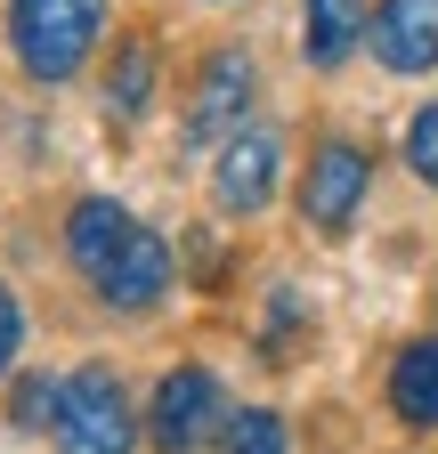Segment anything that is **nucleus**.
<instances>
[{
    "label": "nucleus",
    "instance_id": "f257e3e1",
    "mask_svg": "<svg viewBox=\"0 0 438 454\" xmlns=\"http://www.w3.org/2000/svg\"><path fill=\"white\" fill-rule=\"evenodd\" d=\"M106 33V0H9V49L33 82H74Z\"/></svg>",
    "mask_w": 438,
    "mask_h": 454
},
{
    "label": "nucleus",
    "instance_id": "f03ea898",
    "mask_svg": "<svg viewBox=\"0 0 438 454\" xmlns=\"http://www.w3.org/2000/svg\"><path fill=\"white\" fill-rule=\"evenodd\" d=\"M58 454H138L130 389L106 365L66 373V389H58Z\"/></svg>",
    "mask_w": 438,
    "mask_h": 454
},
{
    "label": "nucleus",
    "instance_id": "7ed1b4c3",
    "mask_svg": "<svg viewBox=\"0 0 438 454\" xmlns=\"http://www.w3.org/2000/svg\"><path fill=\"white\" fill-rule=\"evenodd\" d=\"M146 422H154V446L162 454H203L219 430H228V389H219L211 365H171V373L154 381Z\"/></svg>",
    "mask_w": 438,
    "mask_h": 454
},
{
    "label": "nucleus",
    "instance_id": "20e7f679",
    "mask_svg": "<svg viewBox=\"0 0 438 454\" xmlns=\"http://www.w3.org/2000/svg\"><path fill=\"white\" fill-rule=\"evenodd\" d=\"M277 179H285V130H277V122H244V130L219 138V162H211V195H219V211H236V219L268 211Z\"/></svg>",
    "mask_w": 438,
    "mask_h": 454
},
{
    "label": "nucleus",
    "instance_id": "39448f33",
    "mask_svg": "<svg viewBox=\"0 0 438 454\" xmlns=\"http://www.w3.org/2000/svg\"><path fill=\"white\" fill-rule=\"evenodd\" d=\"M365 187H373V162L357 138H317L309 154V179H301V219L317 236H341V227L365 211Z\"/></svg>",
    "mask_w": 438,
    "mask_h": 454
},
{
    "label": "nucleus",
    "instance_id": "423d86ee",
    "mask_svg": "<svg viewBox=\"0 0 438 454\" xmlns=\"http://www.w3.org/2000/svg\"><path fill=\"white\" fill-rule=\"evenodd\" d=\"M252 98H260V74H252V57H244V49L203 57V74H195V106H187V146H211V138L244 130Z\"/></svg>",
    "mask_w": 438,
    "mask_h": 454
},
{
    "label": "nucleus",
    "instance_id": "0eeeda50",
    "mask_svg": "<svg viewBox=\"0 0 438 454\" xmlns=\"http://www.w3.org/2000/svg\"><path fill=\"white\" fill-rule=\"evenodd\" d=\"M90 284H98V301H106V309L146 317V309H162V293H171V244H162L154 227H130V236H122V252L106 260Z\"/></svg>",
    "mask_w": 438,
    "mask_h": 454
},
{
    "label": "nucleus",
    "instance_id": "6e6552de",
    "mask_svg": "<svg viewBox=\"0 0 438 454\" xmlns=\"http://www.w3.org/2000/svg\"><path fill=\"white\" fill-rule=\"evenodd\" d=\"M365 49L390 74H430L438 66V0H381L365 17Z\"/></svg>",
    "mask_w": 438,
    "mask_h": 454
},
{
    "label": "nucleus",
    "instance_id": "1a4fd4ad",
    "mask_svg": "<svg viewBox=\"0 0 438 454\" xmlns=\"http://www.w3.org/2000/svg\"><path fill=\"white\" fill-rule=\"evenodd\" d=\"M301 49L317 74L349 66V49H365V0H301Z\"/></svg>",
    "mask_w": 438,
    "mask_h": 454
},
{
    "label": "nucleus",
    "instance_id": "9d476101",
    "mask_svg": "<svg viewBox=\"0 0 438 454\" xmlns=\"http://www.w3.org/2000/svg\"><path fill=\"white\" fill-rule=\"evenodd\" d=\"M130 227H138V219H130L114 195H82V203H74V219H66V260H74L82 276H98L106 260L122 252V236H130Z\"/></svg>",
    "mask_w": 438,
    "mask_h": 454
},
{
    "label": "nucleus",
    "instance_id": "9b49d317",
    "mask_svg": "<svg viewBox=\"0 0 438 454\" xmlns=\"http://www.w3.org/2000/svg\"><path fill=\"white\" fill-rule=\"evenodd\" d=\"M390 414L406 430H438V333L398 349V365H390Z\"/></svg>",
    "mask_w": 438,
    "mask_h": 454
},
{
    "label": "nucleus",
    "instance_id": "f8f14e48",
    "mask_svg": "<svg viewBox=\"0 0 438 454\" xmlns=\"http://www.w3.org/2000/svg\"><path fill=\"white\" fill-rule=\"evenodd\" d=\"M154 74H162L154 41H122L114 66H106V114H114V122H138V114L154 106Z\"/></svg>",
    "mask_w": 438,
    "mask_h": 454
},
{
    "label": "nucleus",
    "instance_id": "ddd939ff",
    "mask_svg": "<svg viewBox=\"0 0 438 454\" xmlns=\"http://www.w3.org/2000/svg\"><path fill=\"white\" fill-rule=\"evenodd\" d=\"M285 446H293V430L268 406H244V414H228V430H219V454H285Z\"/></svg>",
    "mask_w": 438,
    "mask_h": 454
},
{
    "label": "nucleus",
    "instance_id": "4468645a",
    "mask_svg": "<svg viewBox=\"0 0 438 454\" xmlns=\"http://www.w3.org/2000/svg\"><path fill=\"white\" fill-rule=\"evenodd\" d=\"M58 389H66L58 373H25L17 397H9V422L17 430H58Z\"/></svg>",
    "mask_w": 438,
    "mask_h": 454
},
{
    "label": "nucleus",
    "instance_id": "2eb2a0df",
    "mask_svg": "<svg viewBox=\"0 0 438 454\" xmlns=\"http://www.w3.org/2000/svg\"><path fill=\"white\" fill-rule=\"evenodd\" d=\"M406 170H414L422 187H438V98L406 122Z\"/></svg>",
    "mask_w": 438,
    "mask_h": 454
},
{
    "label": "nucleus",
    "instance_id": "dca6fc26",
    "mask_svg": "<svg viewBox=\"0 0 438 454\" xmlns=\"http://www.w3.org/2000/svg\"><path fill=\"white\" fill-rule=\"evenodd\" d=\"M17 349H25V301L9 293V284H0V373L17 365Z\"/></svg>",
    "mask_w": 438,
    "mask_h": 454
}]
</instances>
